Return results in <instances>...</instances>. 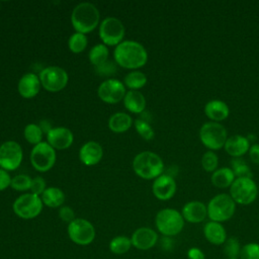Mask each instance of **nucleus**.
<instances>
[{"instance_id":"nucleus-1","label":"nucleus","mask_w":259,"mask_h":259,"mask_svg":"<svg viewBox=\"0 0 259 259\" xmlns=\"http://www.w3.org/2000/svg\"><path fill=\"white\" fill-rule=\"evenodd\" d=\"M113 58L117 66L134 71L146 65L148 53L142 44L128 39L121 41L115 47Z\"/></svg>"},{"instance_id":"nucleus-2","label":"nucleus","mask_w":259,"mask_h":259,"mask_svg":"<svg viewBox=\"0 0 259 259\" xmlns=\"http://www.w3.org/2000/svg\"><path fill=\"white\" fill-rule=\"evenodd\" d=\"M100 13L95 5L89 2L79 3L71 14V23L76 32L87 34L99 24Z\"/></svg>"},{"instance_id":"nucleus-3","label":"nucleus","mask_w":259,"mask_h":259,"mask_svg":"<svg viewBox=\"0 0 259 259\" xmlns=\"http://www.w3.org/2000/svg\"><path fill=\"white\" fill-rule=\"evenodd\" d=\"M133 169L139 177L151 180L163 174L164 163L158 154L151 151H144L134 158Z\"/></svg>"},{"instance_id":"nucleus-4","label":"nucleus","mask_w":259,"mask_h":259,"mask_svg":"<svg viewBox=\"0 0 259 259\" xmlns=\"http://www.w3.org/2000/svg\"><path fill=\"white\" fill-rule=\"evenodd\" d=\"M158 231L166 236L172 237L178 235L184 227L182 214L174 208H163L158 211L155 219Z\"/></svg>"},{"instance_id":"nucleus-5","label":"nucleus","mask_w":259,"mask_h":259,"mask_svg":"<svg viewBox=\"0 0 259 259\" xmlns=\"http://www.w3.org/2000/svg\"><path fill=\"white\" fill-rule=\"evenodd\" d=\"M206 208L207 215L212 222L222 223L230 220L234 215L236 202L230 195L221 193L209 200Z\"/></svg>"},{"instance_id":"nucleus-6","label":"nucleus","mask_w":259,"mask_h":259,"mask_svg":"<svg viewBox=\"0 0 259 259\" xmlns=\"http://www.w3.org/2000/svg\"><path fill=\"white\" fill-rule=\"evenodd\" d=\"M199 139L209 151L220 150L224 148L228 139L227 130L220 122H205L199 130Z\"/></svg>"},{"instance_id":"nucleus-7","label":"nucleus","mask_w":259,"mask_h":259,"mask_svg":"<svg viewBox=\"0 0 259 259\" xmlns=\"http://www.w3.org/2000/svg\"><path fill=\"white\" fill-rule=\"evenodd\" d=\"M42 206L44 203L40 196L29 192L18 196L12 204V209L18 218L31 220L41 212Z\"/></svg>"},{"instance_id":"nucleus-8","label":"nucleus","mask_w":259,"mask_h":259,"mask_svg":"<svg viewBox=\"0 0 259 259\" xmlns=\"http://www.w3.org/2000/svg\"><path fill=\"white\" fill-rule=\"evenodd\" d=\"M124 34V25L116 17L108 16L99 23V37L107 47H116L119 45L123 41Z\"/></svg>"},{"instance_id":"nucleus-9","label":"nucleus","mask_w":259,"mask_h":259,"mask_svg":"<svg viewBox=\"0 0 259 259\" xmlns=\"http://www.w3.org/2000/svg\"><path fill=\"white\" fill-rule=\"evenodd\" d=\"M258 194V188L252 178H236L230 187V196L236 203H252Z\"/></svg>"},{"instance_id":"nucleus-10","label":"nucleus","mask_w":259,"mask_h":259,"mask_svg":"<svg viewBox=\"0 0 259 259\" xmlns=\"http://www.w3.org/2000/svg\"><path fill=\"white\" fill-rule=\"evenodd\" d=\"M41 87L49 92L63 90L69 81L68 73L61 67L49 66L42 69L38 75Z\"/></svg>"},{"instance_id":"nucleus-11","label":"nucleus","mask_w":259,"mask_h":259,"mask_svg":"<svg viewBox=\"0 0 259 259\" xmlns=\"http://www.w3.org/2000/svg\"><path fill=\"white\" fill-rule=\"evenodd\" d=\"M56 150L47 142L33 146L30 152V163L38 172H48L56 163Z\"/></svg>"},{"instance_id":"nucleus-12","label":"nucleus","mask_w":259,"mask_h":259,"mask_svg":"<svg viewBox=\"0 0 259 259\" xmlns=\"http://www.w3.org/2000/svg\"><path fill=\"white\" fill-rule=\"evenodd\" d=\"M67 231L71 241L77 245H89L95 238L93 225L85 219H75L68 225Z\"/></svg>"},{"instance_id":"nucleus-13","label":"nucleus","mask_w":259,"mask_h":259,"mask_svg":"<svg viewBox=\"0 0 259 259\" xmlns=\"http://www.w3.org/2000/svg\"><path fill=\"white\" fill-rule=\"evenodd\" d=\"M22 159V148L17 142L6 141L0 145V168L14 171L20 166Z\"/></svg>"},{"instance_id":"nucleus-14","label":"nucleus","mask_w":259,"mask_h":259,"mask_svg":"<svg viewBox=\"0 0 259 259\" xmlns=\"http://www.w3.org/2000/svg\"><path fill=\"white\" fill-rule=\"evenodd\" d=\"M125 93L126 91L123 82L114 78L104 80L100 83L97 89V95L100 100L108 104H115L123 100Z\"/></svg>"},{"instance_id":"nucleus-15","label":"nucleus","mask_w":259,"mask_h":259,"mask_svg":"<svg viewBox=\"0 0 259 259\" xmlns=\"http://www.w3.org/2000/svg\"><path fill=\"white\" fill-rule=\"evenodd\" d=\"M47 143L55 150H66L74 142V135L68 127L55 126L47 135Z\"/></svg>"},{"instance_id":"nucleus-16","label":"nucleus","mask_w":259,"mask_h":259,"mask_svg":"<svg viewBox=\"0 0 259 259\" xmlns=\"http://www.w3.org/2000/svg\"><path fill=\"white\" fill-rule=\"evenodd\" d=\"M152 191L155 197L160 200H168L172 198L176 192V182L174 178L168 174H162L154 179Z\"/></svg>"},{"instance_id":"nucleus-17","label":"nucleus","mask_w":259,"mask_h":259,"mask_svg":"<svg viewBox=\"0 0 259 259\" xmlns=\"http://www.w3.org/2000/svg\"><path fill=\"white\" fill-rule=\"evenodd\" d=\"M40 87L41 84L38 75L34 73H25L18 81L17 91L21 97L30 99L38 94Z\"/></svg>"},{"instance_id":"nucleus-18","label":"nucleus","mask_w":259,"mask_h":259,"mask_svg":"<svg viewBox=\"0 0 259 259\" xmlns=\"http://www.w3.org/2000/svg\"><path fill=\"white\" fill-rule=\"evenodd\" d=\"M132 245L139 250H149L154 247L158 241L157 233L147 227L137 229L131 237Z\"/></svg>"},{"instance_id":"nucleus-19","label":"nucleus","mask_w":259,"mask_h":259,"mask_svg":"<svg viewBox=\"0 0 259 259\" xmlns=\"http://www.w3.org/2000/svg\"><path fill=\"white\" fill-rule=\"evenodd\" d=\"M103 157L101 145L94 141H89L82 145L79 150V159L85 166H94L98 164Z\"/></svg>"},{"instance_id":"nucleus-20","label":"nucleus","mask_w":259,"mask_h":259,"mask_svg":"<svg viewBox=\"0 0 259 259\" xmlns=\"http://www.w3.org/2000/svg\"><path fill=\"white\" fill-rule=\"evenodd\" d=\"M181 214L186 222L197 224L204 221L207 215V208L201 201L193 200L183 206Z\"/></svg>"},{"instance_id":"nucleus-21","label":"nucleus","mask_w":259,"mask_h":259,"mask_svg":"<svg viewBox=\"0 0 259 259\" xmlns=\"http://www.w3.org/2000/svg\"><path fill=\"white\" fill-rule=\"evenodd\" d=\"M225 151L234 158H241L250 149V142L246 137L235 135L227 139L224 146Z\"/></svg>"},{"instance_id":"nucleus-22","label":"nucleus","mask_w":259,"mask_h":259,"mask_svg":"<svg viewBox=\"0 0 259 259\" xmlns=\"http://www.w3.org/2000/svg\"><path fill=\"white\" fill-rule=\"evenodd\" d=\"M205 115L212 121L219 122L229 116L230 109L226 102L222 100H210L204 106Z\"/></svg>"},{"instance_id":"nucleus-23","label":"nucleus","mask_w":259,"mask_h":259,"mask_svg":"<svg viewBox=\"0 0 259 259\" xmlns=\"http://www.w3.org/2000/svg\"><path fill=\"white\" fill-rule=\"evenodd\" d=\"M125 109L132 113H142L146 108V98L139 90H128L123 97Z\"/></svg>"},{"instance_id":"nucleus-24","label":"nucleus","mask_w":259,"mask_h":259,"mask_svg":"<svg viewBox=\"0 0 259 259\" xmlns=\"http://www.w3.org/2000/svg\"><path fill=\"white\" fill-rule=\"evenodd\" d=\"M203 234L205 239L213 245H222L227 240V234L225 228L221 223L208 222L203 228Z\"/></svg>"},{"instance_id":"nucleus-25","label":"nucleus","mask_w":259,"mask_h":259,"mask_svg":"<svg viewBox=\"0 0 259 259\" xmlns=\"http://www.w3.org/2000/svg\"><path fill=\"white\" fill-rule=\"evenodd\" d=\"M133 123L132 116L122 111L111 114L108 119V127L115 134H121L128 131Z\"/></svg>"},{"instance_id":"nucleus-26","label":"nucleus","mask_w":259,"mask_h":259,"mask_svg":"<svg viewBox=\"0 0 259 259\" xmlns=\"http://www.w3.org/2000/svg\"><path fill=\"white\" fill-rule=\"evenodd\" d=\"M41 201L48 207L56 208L60 207L65 201V193L59 187L51 186L47 187L40 195Z\"/></svg>"},{"instance_id":"nucleus-27","label":"nucleus","mask_w":259,"mask_h":259,"mask_svg":"<svg viewBox=\"0 0 259 259\" xmlns=\"http://www.w3.org/2000/svg\"><path fill=\"white\" fill-rule=\"evenodd\" d=\"M210 179L213 186L218 188H227L231 187V185L235 181V175L231 168L223 167L212 172Z\"/></svg>"},{"instance_id":"nucleus-28","label":"nucleus","mask_w":259,"mask_h":259,"mask_svg":"<svg viewBox=\"0 0 259 259\" xmlns=\"http://www.w3.org/2000/svg\"><path fill=\"white\" fill-rule=\"evenodd\" d=\"M109 57V50L108 47L104 44H97L91 48L88 54V58L90 63L96 68L101 66L105 62L108 61Z\"/></svg>"},{"instance_id":"nucleus-29","label":"nucleus","mask_w":259,"mask_h":259,"mask_svg":"<svg viewBox=\"0 0 259 259\" xmlns=\"http://www.w3.org/2000/svg\"><path fill=\"white\" fill-rule=\"evenodd\" d=\"M147 80V76L143 72L139 70H134L128 72L124 76L123 84L130 90H139L146 85Z\"/></svg>"},{"instance_id":"nucleus-30","label":"nucleus","mask_w":259,"mask_h":259,"mask_svg":"<svg viewBox=\"0 0 259 259\" xmlns=\"http://www.w3.org/2000/svg\"><path fill=\"white\" fill-rule=\"evenodd\" d=\"M132 241L131 238L125 237V236H117L114 237L110 242H109V249L113 254L116 255H121L126 253L131 247H132Z\"/></svg>"},{"instance_id":"nucleus-31","label":"nucleus","mask_w":259,"mask_h":259,"mask_svg":"<svg viewBox=\"0 0 259 259\" xmlns=\"http://www.w3.org/2000/svg\"><path fill=\"white\" fill-rule=\"evenodd\" d=\"M23 136L26 142H28L31 145H37L41 143L44 132L40 128V126L36 123H28L23 131Z\"/></svg>"},{"instance_id":"nucleus-32","label":"nucleus","mask_w":259,"mask_h":259,"mask_svg":"<svg viewBox=\"0 0 259 259\" xmlns=\"http://www.w3.org/2000/svg\"><path fill=\"white\" fill-rule=\"evenodd\" d=\"M231 169L237 178H252L253 176L250 167L242 158H233L231 161Z\"/></svg>"},{"instance_id":"nucleus-33","label":"nucleus","mask_w":259,"mask_h":259,"mask_svg":"<svg viewBox=\"0 0 259 259\" xmlns=\"http://www.w3.org/2000/svg\"><path fill=\"white\" fill-rule=\"evenodd\" d=\"M87 44H88V39L86 34H83L80 32L73 33L68 39L69 50L74 54L82 53L86 49Z\"/></svg>"},{"instance_id":"nucleus-34","label":"nucleus","mask_w":259,"mask_h":259,"mask_svg":"<svg viewBox=\"0 0 259 259\" xmlns=\"http://www.w3.org/2000/svg\"><path fill=\"white\" fill-rule=\"evenodd\" d=\"M134 125H135V128L137 131V133L146 141H151L154 139L155 137V132L152 127V125L144 120V119H141V118H138L135 120L134 122Z\"/></svg>"},{"instance_id":"nucleus-35","label":"nucleus","mask_w":259,"mask_h":259,"mask_svg":"<svg viewBox=\"0 0 259 259\" xmlns=\"http://www.w3.org/2000/svg\"><path fill=\"white\" fill-rule=\"evenodd\" d=\"M32 178H30L26 174H18L15 175L11 179L10 187L16 191H26L30 189Z\"/></svg>"},{"instance_id":"nucleus-36","label":"nucleus","mask_w":259,"mask_h":259,"mask_svg":"<svg viewBox=\"0 0 259 259\" xmlns=\"http://www.w3.org/2000/svg\"><path fill=\"white\" fill-rule=\"evenodd\" d=\"M241 251L240 243L237 238L231 237L224 243V253L228 259H236L239 257Z\"/></svg>"},{"instance_id":"nucleus-37","label":"nucleus","mask_w":259,"mask_h":259,"mask_svg":"<svg viewBox=\"0 0 259 259\" xmlns=\"http://www.w3.org/2000/svg\"><path fill=\"white\" fill-rule=\"evenodd\" d=\"M219 165V158L212 151H207L201 158V166L206 172H214Z\"/></svg>"},{"instance_id":"nucleus-38","label":"nucleus","mask_w":259,"mask_h":259,"mask_svg":"<svg viewBox=\"0 0 259 259\" xmlns=\"http://www.w3.org/2000/svg\"><path fill=\"white\" fill-rule=\"evenodd\" d=\"M239 259H259V244H246L241 248Z\"/></svg>"},{"instance_id":"nucleus-39","label":"nucleus","mask_w":259,"mask_h":259,"mask_svg":"<svg viewBox=\"0 0 259 259\" xmlns=\"http://www.w3.org/2000/svg\"><path fill=\"white\" fill-rule=\"evenodd\" d=\"M46 188H47L46 181L41 176H35L34 178H32L31 186L29 189L31 193L40 196L42 194V192L46 190Z\"/></svg>"},{"instance_id":"nucleus-40","label":"nucleus","mask_w":259,"mask_h":259,"mask_svg":"<svg viewBox=\"0 0 259 259\" xmlns=\"http://www.w3.org/2000/svg\"><path fill=\"white\" fill-rule=\"evenodd\" d=\"M116 63H113L111 61H107L101 66L96 67V72L101 76H110L113 75L116 71Z\"/></svg>"},{"instance_id":"nucleus-41","label":"nucleus","mask_w":259,"mask_h":259,"mask_svg":"<svg viewBox=\"0 0 259 259\" xmlns=\"http://www.w3.org/2000/svg\"><path fill=\"white\" fill-rule=\"evenodd\" d=\"M59 218L68 224H70L76 219L75 212L73 208L70 206H61L59 209Z\"/></svg>"},{"instance_id":"nucleus-42","label":"nucleus","mask_w":259,"mask_h":259,"mask_svg":"<svg viewBox=\"0 0 259 259\" xmlns=\"http://www.w3.org/2000/svg\"><path fill=\"white\" fill-rule=\"evenodd\" d=\"M11 176L9 175L8 171L0 168V191L5 190L6 188L10 187L11 184Z\"/></svg>"},{"instance_id":"nucleus-43","label":"nucleus","mask_w":259,"mask_h":259,"mask_svg":"<svg viewBox=\"0 0 259 259\" xmlns=\"http://www.w3.org/2000/svg\"><path fill=\"white\" fill-rule=\"evenodd\" d=\"M248 152H249V157L251 161L255 164H259V145L258 144L252 145Z\"/></svg>"},{"instance_id":"nucleus-44","label":"nucleus","mask_w":259,"mask_h":259,"mask_svg":"<svg viewBox=\"0 0 259 259\" xmlns=\"http://www.w3.org/2000/svg\"><path fill=\"white\" fill-rule=\"evenodd\" d=\"M189 259H204L203 252L198 248H190L187 252Z\"/></svg>"},{"instance_id":"nucleus-45","label":"nucleus","mask_w":259,"mask_h":259,"mask_svg":"<svg viewBox=\"0 0 259 259\" xmlns=\"http://www.w3.org/2000/svg\"><path fill=\"white\" fill-rule=\"evenodd\" d=\"M38 125L40 126V128H41L42 132H44V134H46V135L53 128L48 120H41V122H40Z\"/></svg>"},{"instance_id":"nucleus-46","label":"nucleus","mask_w":259,"mask_h":259,"mask_svg":"<svg viewBox=\"0 0 259 259\" xmlns=\"http://www.w3.org/2000/svg\"><path fill=\"white\" fill-rule=\"evenodd\" d=\"M236 259H238V258H236Z\"/></svg>"}]
</instances>
